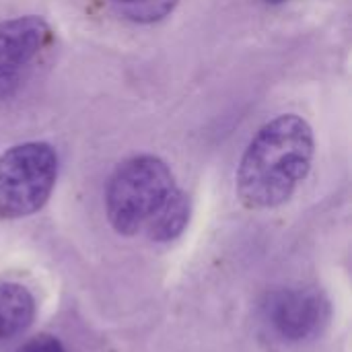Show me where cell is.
<instances>
[{
	"label": "cell",
	"mask_w": 352,
	"mask_h": 352,
	"mask_svg": "<svg viewBox=\"0 0 352 352\" xmlns=\"http://www.w3.org/2000/svg\"><path fill=\"white\" fill-rule=\"evenodd\" d=\"M35 318V299L19 283L0 285V346L27 332Z\"/></svg>",
	"instance_id": "cell-6"
},
{
	"label": "cell",
	"mask_w": 352,
	"mask_h": 352,
	"mask_svg": "<svg viewBox=\"0 0 352 352\" xmlns=\"http://www.w3.org/2000/svg\"><path fill=\"white\" fill-rule=\"evenodd\" d=\"M268 328L287 342L309 340L328 326L330 303L320 289L287 287L270 293L262 305Z\"/></svg>",
	"instance_id": "cell-4"
},
{
	"label": "cell",
	"mask_w": 352,
	"mask_h": 352,
	"mask_svg": "<svg viewBox=\"0 0 352 352\" xmlns=\"http://www.w3.org/2000/svg\"><path fill=\"white\" fill-rule=\"evenodd\" d=\"M314 159L311 126L295 116H278L258 130L237 167V196L252 210L285 204L307 177Z\"/></svg>",
	"instance_id": "cell-2"
},
{
	"label": "cell",
	"mask_w": 352,
	"mask_h": 352,
	"mask_svg": "<svg viewBox=\"0 0 352 352\" xmlns=\"http://www.w3.org/2000/svg\"><path fill=\"white\" fill-rule=\"evenodd\" d=\"M266 2H270V4H283V2H287V0H266Z\"/></svg>",
	"instance_id": "cell-9"
},
{
	"label": "cell",
	"mask_w": 352,
	"mask_h": 352,
	"mask_svg": "<svg viewBox=\"0 0 352 352\" xmlns=\"http://www.w3.org/2000/svg\"><path fill=\"white\" fill-rule=\"evenodd\" d=\"M16 352H68L66 351V346L58 340V338H54V336H50V334H39V336H33L31 340H27L21 349Z\"/></svg>",
	"instance_id": "cell-8"
},
{
	"label": "cell",
	"mask_w": 352,
	"mask_h": 352,
	"mask_svg": "<svg viewBox=\"0 0 352 352\" xmlns=\"http://www.w3.org/2000/svg\"><path fill=\"white\" fill-rule=\"evenodd\" d=\"M113 8L134 23H157L165 19L177 0H111Z\"/></svg>",
	"instance_id": "cell-7"
},
{
	"label": "cell",
	"mask_w": 352,
	"mask_h": 352,
	"mask_svg": "<svg viewBox=\"0 0 352 352\" xmlns=\"http://www.w3.org/2000/svg\"><path fill=\"white\" fill-rule=\"evenodd\" d=\"M54 33L39 16H16L0 23V97L12 93L39 64Z\"/></svg>",
	"instance_id": "cell-5"
},
{
	"label": "cell",
	"mask_w": 352,
	"mask_h": 352,
	"mask_svg": "<svg viewBox=\"0 0 352 352\" xmlns=\"http://www.w3.org/2000/svg\"><path fill=\"white\" fill-rule=\"evenodd\" d=\"M58 177V155L45 142H25L0 157V221L37 212Z\"/></svg>",
	"instance_id": "cell-3"
},
{
	"label": "cell",
	"mask_w": 352,
	"mask_h": 352,
	"mask_svg": "<svg viewBox=\"0 0 352 352\" xmlns=\"http://www.w3.org/2000/svg\"><path fill=\"white\" fill-rule=\"evenodd\" d=\"M105 210L120 235H146L151 241L179 237L190 221V200L171 169L153 155L124 161L109 177Z\"/></svg>",
	"instance_id": "cell-1"
}]
</instances>
